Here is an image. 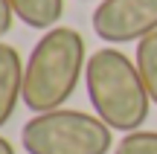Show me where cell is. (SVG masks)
Segmentation results:
<instances>
[{"mask_svg":"<svg viewBox=\"0 0 157 154\" xmlns=\"http://www.w3.org/2000/svg\"><path fill=\"white\" fill-rule=\"evenodd\" d=\"M137 70L143 76V85H146L151 105H157V32L146 35L143 41H137Z\"/></svg>","mask_w":157,"mask_h":154,"instance_id":"cell-7","label":"cell"},{"mask_svg":"<svg viewBox=\"0 0 157 154\" xmlns=\"http://www.w3.org/2000/svg\"><path fill=\"white\" fill-rule=\"evenodd\" d=\"M87 67L84 38L73 26H52L29 52L23 70V105L35 114L58 111L76 93Z\"/></svg>","mask_w":157,"mask_h":154,"instance_id":"cell-2","label":"cell"},{"mask_svg":"<svg viewBox=\"0 0 157 154\" xmlns=\"http://www.w3.org/2000/svg\"><path fill=\"white\" fill-rule=\"evenodd\" d=\"M84 85L96 116L113 131H140L148 119L151 96H148L137 61L122 50H96L84 67Z\"/></svg>","mask_w":157,"mask_h":154,"instance_id":"cell-1","label":"cell"},{"mask_svg":"<svg viewBox=\"0 0 157 154\" xmlns=\"http://www.w3.org/2000/svg\"><path fill=\"white\" fill-rule=\"evenodd\" d=\"M15 17H21L29 29H52L64 15V0H9Z\"/></svg>","mask_w":157,"mask_h":154,"instance_id":"cell-6","label":"cell"},{"mask_svg":"<svg viewBox=\"0 0 157 154\" xmlns=\"http://www.w3.org/2000/svg\"><path fill=\"white\" fill-rule=\"evenodd\" d=\"M12 21H15V12H12L9 0H0V38L12 29Z\"/></svg>","mask_w":157,"mask_h":154,"instance_id":"cell-9","label":"cell"},{"mask_svg":"<svg viewBox=\"0 0 157 154\" xmlns=\"http://www.w3.org/2000/svg\"><path fill=\"white\" fill-rule=\"evenodd\" d=\"M0 154H15V148H12V143L6 137H0Z\"/></svg>","mask_w":157,"mask_h":154,"instance_id":"cell-10","label":"cell"},{"mask_svg":"<svg viewBox=\"0 0 157 154\" xmlns=\"http://www.w3.org/2000/svg\"><path fill=\"white\" fill-rule=\"evenodd\" d=\"M111 131L96 114L58 108L35 114L21 128V143L29 154H108Z\"/></svg>","mask_w":157,"mask_h":154,"instance_id":"cell-3","label":"cell"},{"mask_svg":"<svg viewBox=\"0 0 157 154\" xmlns=\"http://www.w3.org/2000/svg\"><path fill=\"white\" fill-rule=\"evenodd\" d=\"M23 70L21 52L12 44L0 41V128L12 119L17 102L23 99Z\"/></svg>","mask_w":157,"mask_h":154,"instance_id":"cell-5","label":"cell"},{"mask_svg":"<svg viewBox=\"0 0 157 154\" xmlns=\"http://www.w3.org/2000/svg\"><path fill=\"white\" fill-rule=\"evenodd\" d=\"M90 26L108 44L143 41L157 32V0H99Z\"/></svg>","mask_w":157,"mask_h":154,"instance_id":"cell-4","label":"cell"},{"mask_svg":"<svg viewBox=\"0 0 157 154\" xmlns=\"http://www.w3.org/2000/svg\"><path fill=\"white\" fill-rule=\"evenodd\" d=\"M113 154H157V131H131L117 143Z\"/></svg>","mask_w":157,"mask_h":154,"instance_id":"cell-8","label":"cell"}]
</instances>
